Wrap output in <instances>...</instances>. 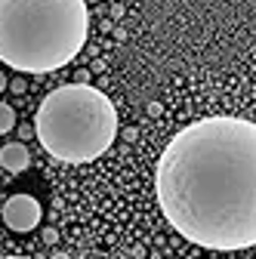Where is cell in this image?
I'll list each match as a JSON object with an SVG mask.
<instances>
[{
	"mask_svg": "<svg viewBox=\"0 0 256 259\" xmlns=\"http://www.w3.org/2000/svg\"><path fill=\"white\" fill-rule=\"evenodd\" d=\"M167 222L198 247L256 244V123L204 117L170 139L154 173Z\"/></svg>",
	"mask_w": 256,
	"mask_h": 259,
	"instance_id": "6da1fadb",
	"label": "cell"
},
{
	"mask_svg": "<svg viewBox=\"0 0 256 259\" xmlns=\"http://www.w3.org/2000/svg\"><path fill=\"white\" fill-rule=\"evenodd\" d=\"M87 34V0H0V62L13 71H59L77 59Z\"/></svg>",
	"mask_w": 256,
	"mask_h": 259,
	"instance_id": "7a4b0ae2",
	"label": "cell"
},
{
	"mask_svg": "<svg viewBox=\"0 0 256 259\" xmlns=\"http://www.w3.org/2000/svg\"><path fill=\"white\" fill-rule=\"evenodd\" d=\"M34 133L56 160L90 164L117 139V111L102 90L90 83H62L44 96Z\"/></svg>",
	"mask_w": 256,
	"mask_h": 259,
	"instance_id": "3957f363",
	"label": "cell"
},
{
	"mask_svg": "<svg viewBox=\"0 0 256 259\" xmlns=\"http://www.w3.org/2000/svg\"><path fill=\"white\" fill-rule=\"evenodd\" d=\"M40 204L37 198H31V194H13V198L4 204V222H7V229L13 232H34L37 225H40Z\"/></svg>",
	"mask_w": 256,
	"mask_h": 259,
	"instance_id": "277c9868",
	"label": "cell"
},
{
	"mask_svg": "<svg viewBox=\"0 0 256 259\" xmlns=\"http://www.w3.org/2000/svg\"><path fill=\"white\" fill-rule=\"evenodd\" d=\"M28 164H31V154H28V148H25L22 142H10V145L0 148V167H4V170H10V173H25Z\"/></svg>",
	"mask_w": 256,
	"mask_h": 259,
	"instance_id": "5b68a950",
	"label": "cell"
},
{
	"mask_svg": "<svg viewBox=\"0 0 256 259\" xmlns=\"http://www.w3.org/2000/svg\"><path fill=\"white\" fill-rule=\"evenodd\" d=\"M13 126H16V111H13V105L0 102V136H4V133H10Z\"/></svg>",
	"mask_w": 256,
	"mask_h": 259,
	"instance_id": "8992f818",
	"label": "cell"
},
{
	"mask_svg": "<svg viewBox=\"0 0 256 259\" xmlns=\"http://www.w3.org/2000/svg\"><path fill=\"white\" fill-rule=\"evenodd\" d=\"M7 87H10V90H13V93H19V96H22V93H25V90H28V83H25V77H16V80H10V83H7Z\"/></svg>",
	"mask_w": 256,
	"mask_h": 259,
	"instance_id": "52a82bcc",
	"label": "cell"
},
{
	"mask_svg": "<svg viewBox=\"0 0 256 259\" xmlns=\"http://www.w3.org/2000/svg\"><path fill=\"white\" fill-rule=\"evenodd\" d=\"M59 241V232L56 229H44V244H56Z\"/></svg>",
	"mask_w": 256,
	"mask_h": 259,
	"instance_id": "ba28073f",
	"label": "cell"
},
{
	"mask_svg": "<svg viewBox=\"0 0 256 259\" xmlns=\"http://www.w3.org/2000/svg\"><path fill=\"white\" fill-rule=\"evenodd\" d=\"M145 111H148L151 117H157V114H161L164 108H161V102H148V105H145Z\"/></svg>",
	"mask_w": 256,
	"mask_h": 259,
	"instance_id": "9c48e42d",
	"label": "cell"
},
{
	"mask_svg": "<svg viewBox=\"0 0 256 259\" xmlns=\"http://www.w3.org/2000/svg\"><path fill=\"white\" fill-rule=\"evenodd\" d=\"M74 83H90V71H87V68H80V71L74 74Z\"/></svg>",
	"mask_w": 256,
	"mask_h": 259,
	"instance_id": "30bf717a",
	"label": "cell"
},
{
	"mask_svg": "<svg viewBox=\"0 0 256 259\" xmlns=\"http://www.w3.org/2000/svg\"><path fill=\"white\" fill-rule=\"evenodd\" d=\"M142 256H145V247H142V244H136V247H133V259H142Z\"/></svg>",
	"mask_w": 256,
	"mask_h": 259,
	"instance_id": "8fae6325",
	"label": "cell"
},
{
	"mask_svg": "<svg viewBox=\"0 0 256 259\" xmlns=\"http://www.w3.org/2000/svg\"><path fill=\"white\" fill-rule=\"evenodd\" d=\"M31 133H34V130H31V126H19V136H22V139H28Z\"/></svg>",
	"mask_w": 256,
	"mask_h": 259,
	"instance_id": "7c38bea8",
	"label": "cell"
},
{
	"mask_svg": "<svg viewBox=\"0 0 256 259\" xmlns=\"http://www.w3.org/2000/svg\"><path fill=\"white\" fill-rule=\"evenodd\" d=\"M111 16H114V19H120V16H123V7H120V4H114V7H111Z\"/></svg>",
	"mask_w": 256,
	"mask_h": 259,
	"instance_id": "4fadbf2b",
	"label": "cell"
},
{
	"mask_svg": "<svg viewBox=\"0 0 256 259\" xmlns=\"http://www.w3.org/2000/svg\"><path fill=\"white\" fill-rule=\"evenodd\" d=\"M7 83H10V80H7V74H4V71H0V93H4V90H7Z\"/></svg>",
	"mask_w": 256,
	"mask_h": 259,
	"instance_id": "5bb4252c",
	"label": "cell"
},
{
	"mask_svg": "<svg viewBox=\"0 0 256 259\" xmlns=\"http://www.w3.org/2000/svg\"><path fill=\"white\" fill-rule=\"evenodd\" d=\"M50 259H71V256H68V253H59V250H56V253H53Z\"/></svg>",
	"mask_w": 256,
	"mask_h": 259,
	"instance_id": "9a60e30c",
	"label": "cell"
},
{
	"mask_svg": "<svg viewBox=\"0 0 256 259\" xmlns=\"http://www.w3.org/2000/svg\"><path fill=\"white\" fill-rule=\"evenodd\" d=\"M0 259H28V256H0Z\"/></svg>",
	"mask_w": 256,
	"mask_h": 259,
	"instance_id": "2e32d148",
	"label": "cell"
},
{
	"mask_svg": "<svg viewBox=\"0 0 256 259\" xmlns=\"http://www.w3.org/2000/svg\"><path fill=\"white\" fill-rule=\"evenodd\" d=\"M0 256H4V253H0Z\"/></svg>",
	"mask_w": 256,
	"mask_h": 259,
	"instance_id": "e0dca14e",
	"label": "cell"
}]
</instances>
